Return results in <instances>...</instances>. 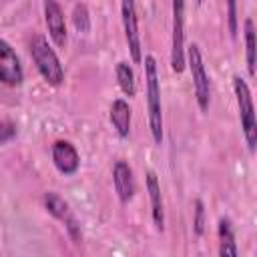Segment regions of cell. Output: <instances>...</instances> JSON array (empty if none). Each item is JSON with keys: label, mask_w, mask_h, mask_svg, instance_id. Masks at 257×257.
Masks as SVG:
<instances>
[{"label": "cell", "mask_w": 257, "mask_h": 257, "mask_svg": "<svg viewBox=\"0 0 257 257\" xmlns=\"http://www.w3.org/2000/svg\"><path fill=\"white\" fill-rule=\"evenodd\" d=\"M145 80H147V108H149V128L157 145L163 143V106H161V86L157 60L145 56Z\"/></svg>", "instance_id": "cell-1"}, {"label": "cell", "mask_w": 257, "mask_h": 257, "mask_svg": "<svg viewBox=\"0 0 257 257\" xmlns=\"http://www.w3.org/2000/svg\"><path fill=\"white\" fill-rule=\"evenodd\" d=\"M30 54H32V60H34L38 72L42 74V78L52 86H60L64 80V68H62L54 48L48 44V40L44 36L34 34L30 38Z\"/></svg>", "instance_id": "cell-2"}, {"label": "cell", "mask_w": 257, "mask_h": 257, "mask_svg": "<svg viewBox=\"0 0 257 257\" xmlns=\"http://www.w3.org/2000/svg\"><path fill=\"white\" fill-rule=\"evenodd\" d=\"M233 90H235V98H237V106H239V120H241L243 137H245L249 151L253 153L255 145H257V122H255V108H253L251 90L241 76H233Z\"/></svg>", "instance_id": "cell-3"}, {"label": "cell", "mask_w": 257, "mask_h": 257, "mask_svg": "<svg viewBox=\"0 0 257 257\" xmlns=\"http://www.w3.org/2000/svg\"><path fill=\"white\" fill-rule=\"evenodd\" d=\"M187 58H189V70H191V78H193V86H195L197 104L201 110H207L209 102H211V82H209V74L205 70V62H203L199 44L189 46Z\"/></svg>", "instance_id": "cell-4"}, {"label": "cell", "mask_w": 257, "mask_h": 257, "mask_svg": "<svg viewBox=\"0 0 257 257\" xmlns=\"http://www.w3.org/2000/svg\"><path fill=\"white\" fill-rule=\"evenodd\" d=\"M171 68L173 72H183L185 68V4L183 2H173Z\"/></svg>", "instance_id": "cell-5"}, {"label": "cell", "mask_w": 257, "mask_h": 257, "mask_svg": "<svg viewBox=\"0 0 257 257\" xmlns=\"http://www.w3.org/2000/svg\"><path fill=\"white\" fill-rule=\"evenodd\" d=\"M120 16H122V28H124V38L131 50V58L135 64L143 62V48H141V34H139V20H137V10L135 4L124 0L120 4Z\"/></svg>", "instance_id": "cell-6"}, {"label": "cell", "mask_w": 257, "mask_h": 257, "mask_svg": "<svg viewBox=\"0 0 257 257\" xmlns=\"http://www.w3.org/2000/svg\"><path fill=\"white\" fill-rule=\"evenodd\" d=\"M22 80H24V70L18 54L4 38H0V82L8 86H20Z\"/></svg>", "instance_id": "cell-7"}, {"label": "cell", "mask_w": 257, "mask_h": 257, "mask_svg": "<svg viewBox=\"0 0 257 257\" xmlns=\"http://www.w3.org/2000/svg\"><path fill=\"white\" fill-rule=\"evenodd\" d=\"M44 207H46V211H48L52 217H56L58 221H62V223L66 225L68 235L78 243V241H80V227H78V223H76L74 215L70 213L68 203H66L58 193L48 191V193L44 195Z\"/></svg>", "instance_id": "cell-8"}, {"label": "cell", "mask_w": 257, "mask_h": 257, "mask_svg": "<svg viewBox=\"0 0 257 257\" xmlns=\"http://www.w3.org/2000/svg\"><path fill=\"white\" fill-rule=\"evenodd\" d=\"M52 163L62 175H74L80 165L78 151L68 141H56L52 145Z\"/></svg>", "instance_id": "cell-9"}, {"label": "cell", "mask_w": 257, "mask_h": 257, "mask_svg": "<svg viewBox=\"0 0 257 257\" xmlns=\"http://www.w3.org/2000/svg\"><path fill=\"white\" fill-rule=\"evenodd\" d=\"M44 20L48 26V34L56 46L66 44V22H64V12L58 2L48 0L44 2Z\"/></svg>", "instance_id": "cell-10"}, {"label": "cell", "mask_w": 257, "mask_h": 257, "mask_svg": "<svg viewBox=\"0 0 257 257\" xmlns=\"http://www.w3.org/2000/svg\"><path fill=\"white\" fill-rule=\"evenodd\" d=\"M112 185L120 203H128L135 195V177L126 161H116L112 167Z\"/></svg>", "instance_id": "cell-11"}, {"label": "cell", "mask_w": 257, "mask_h": 257, "mask_svg": "<svg viewBox=\"0 0 257 257\" xmlns=\"http://www.w3.org/2000/svg\"><path fill=\"white\" fill-rule=\"evenodd\" d=\"M147 191L151 199V215L157 231L165 229V209H163V197H161V185L157 181V175L153 171L147 173Z\"/></svg>", "instance_id": "cell-12"}, {"label": "cell", "mask_w": 257, "mask_h": 257, "mask_svg": "<svg viewBox=\"0 0 257 257\" xmlns=\"http://www.w3.org/2000/svg\"><path fill=\"white\" fill-rule=\"evenodd\" d=\"M110 122L120 139H126L131 133V106L124 98H116L110 104Z\"/></svg>", "instance_id": "cell-13"}, {"label": "cell", "mask_w": 257, "mask_h": 257, "mask_svg": "<svg viewBox=\"0 0 257 257\" xmlns=\"http://www.w3.org/2000/svg\"><path fill=\"white\" fill-rule=\"evenodd\" d=\"M217 237H219V257H239L235 235H233V227H231V221L227 217L219 219Z\"/></svg>", "instance_id": "cell-14"}, {"label": "cell", "mask_w": 257, "mask_h": 257, "mask_svg": "<svg viewBox=\"0 0 257 257\" xmlns=\"http://www.w3.org/2000/svg\"><path fill=\"white\" fill-rule=\"evenodd\" d=\"M116 80H118L120 90H122L128 98L135 96V92H137V86H135V72H133V68L128 66V62H118V64H116Z\"/></svg>", "instance_id": "cell-15"}, {"label": "cell", "mask_w": 257, "mask_h": 257, "mask_svg": "<svg viewBox=\"0 0 257 257\" xmlns=\"http://www.w3.org/2000/svg\"><path fill=\"white\" fill-rule=\"evenodd\" d=\"M245 54L249 76H255V26L251 18L245 20Z\"/></svg>", "instance_id": "cell-16"}, {"label": "cell", "mask_w": 257, "mask_h": 257, "mask_svg": "<svg viewBox=\"0 0 257 257\" xmlns=\"http://www.w3.org/2000/svg\"><path fill=\"white\" fill-rule=\"evenodd\" d=\"M72 22H74V26H76V30L78 32H88V28H90V16H88V8H86V4H74V8H72Z\"/></svg>", "instance_id": "cell-17"}, {"label": "cell", "mask_w": 257, "mask_h": 257, "mask_svg": "<svg viewBox=\"0 0 257 257\" xmlns=\"http://www.w3.org/2000/svg\"><path fill=\"white\" fill-rule=\"evenodd\" d=\"M193 231H195V235H203V231H205V207H203V201H201V199L195 201Z\"/></svg>", "instance_id": "cell-18"}, {"label": "cell", "mask_w": 257, "mask_h": 257, "mask_svg": "<svg viewBox=\"0 0 257 257\" xmlns=\"http://www.w3.org/2000/svg\"><path fill=\"white\" fill-rule=\"evenodd\" d=\"M227 10H229V32L235 38L237 36V4L235 2H229Z\"/></svg>", "instance_id": "cell-19"}]
</instances>
